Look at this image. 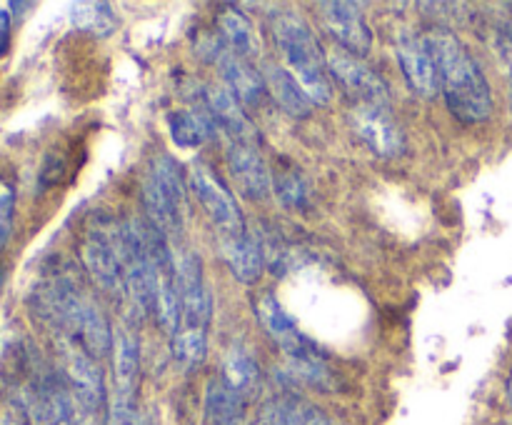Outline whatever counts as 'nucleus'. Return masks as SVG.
Masks as SVG:
<instances>
[{"instance_id":"nucleus-1","label":"nucleus","mask_w":512,"mask_h":425,"mask_svg":"<svg viewBox=\"0 0 512 425\" xmlns=\"http://www.w3.org/2000/svg\"><path fill=\"white\" fill-rule=\"evenodd\" d=\"M33 308L60 338L78 343L90 358H103L113 348V330L98 305L65 275H50L33 290Z\"/></svg>"},{"instance_id":"nucleus-2","label":"nucleus","mask_w":512,"mask_h":425,"mask_svg":"<svg viewBox=\"0 0 512 425\" xmlns=\"http://www.w3.org/2000/svg\"><path fill=\"white\" fill-rule=\"evenodd\" d=\"M438 70L440 93L450 113L463 123H483L493 113V93L478 60L465 43L448 30H430L423 35Z\"/></svg>"},{"instance_id":"nucleus-3","label":"nucleus","mask_w":512,"mask_h":425,"mask_svg":"<svg viewBox=\"0 0 512 425\" xmlns=\"http://www.w3.org/2000/svg\"><path fill=\"white\" fill-rule=\"evenodd\" d=\"M273 40L280 50L285 68L290 70L303 93L313 105H325L333 98V85L325 75V58L320 53V45L315 40L313 28L308 20L293 10H280L270 20Z\"/></svg>"},{"instance_id":"nucleus-4","label":"nucleus","mask_w":512,"mask_h":425,"mask_svg":"<svg viewBox=\"0 0 512 425\" xmlns=\"http://www.w3.org/2000/svg\"><path fill=\"white\" fill-rule=\"evenodd\" d=\"M143 203L148 220L170 240L178 243L185 225V190L173 158L160 155L153 160L143 183Z\"/></svg>"},{"instance_id":"nucleus-5","label":"nucleus","mask_w":512,"mask_h":425,"mask_svg":"<svg viewBox=\"0 0 512 425\" xmlns=\"http://www.w3.org/2000/svg\"><path fill=\"white\" fill-rule=\"evenodd\" d=\"M80 258L90 278L105 293L123 290V223L95 218L80 245Z\"/></svg>"},{"instance_id":"nucleus-6","label":"nucleus","mask_w":512,"mask_h":425,"mask_svg":"<svg viewBox=\"0 0 512 425\" xmlns=\"http://www.w3.org/2000/svg\"><path fill=\"white\" fill-rule=\"evenodd\" d=\"M198 50L205 60H210V63L223 73L225 85L233 90V95L240 103L248 105V108H258V105L263 103V95L265 90H268L265 88L263 75L253 68L250 60H245L243 55L235 53L220 35L218 38L203 40Z\"/></svg>"},{"instance_id":"nucleus-7","label":"nucleus","mask_w":512,"mask_h":425,"mask_svg":"<svg viewBox=\"0 0 512 425\" xmlns=\"http://www.w3.org/2000/svg\"><path fill=\"white\" fill-rule=\"evenodd\" d=\"M325 65L333 73V78L343 85V90L353 95L355 103L390 108V93L385 80L370 65H365L358 55L348 53V50H333V53L325 55Z\"/></svg>"},{"instance_id":"nucleus-8","label":"nucleus","mask_w":512,"mask_h":425,"mask_svg":"<svg viewBox=\"0 0 512 425\" xmlns=\"http://www.w3.org/2000/svg\"><path fill=\"white\" fill-rule=\"evenodd\" d=\"M188 183L190 190L195 193V198L200 200V205H203L205 213H208V218L215 223V228L223 230V235L243 233L245 225L238 203H235L233 195L228 193V188L215 178L213 170L205 168L203 163H193L190 165Z\"/></svg>"},{"instance_id":"nucleus-9","label":"nucleus","mask_w":512,"mask_h":425,"mask_svg":"<svg viewBox=\"0 0 512 425\" xmlns=\"http://www.w3.org/2000/svg\"><path fill=\"white\" fill-rule=\"evenodd\" d=\"M350 125L355 135L380 158H395L405 150L403 130L385 105L355 103L350 108Z\"/></svg>"},{"instance_id":"nucleus-10","label":"nucleus","mask_w":512,"mask_h":425,"mask_svg":"<svg viewBox=\"0 0 512 425\" xmlns=\"http://www.w3.org/2000/svg\"><path fill=\"white\" fill-rule=\"evenodd\" d=\"M395 55L400 60L405 80L410 88L423 98H435L440 90L438 70H435V60L430 55L428 43L423 35H415L410 30H403L395 38Z\"/></svg>"},{"instance_id":"nucleus-11","label":"nucleus","mask_w":512,"mask_h":425,"mask_svg":"<svg viewBox=\"0 0 512 425\" xmlns=\"http://www.w3.org/2000/svg\"><path fill=\"white\" fill-rule=\"evenodd\" d=\"M320 15H323L325 28L343 45V50L358 55V58L368 55L370 45H373V33H370L368 23H365L360 5L345 3V0L320 3Z\"/></svg>"},{"instance_id":"nucleus-12","label":"nucleus","mask_w":512,"mask_h":425,"mask_svg":"<svg viewBox=\"0 0 512 425\" xmlns=\"http://www.w3.org/2000/svg\"><path fill=\"white\" fill-rule=\"evenodd\" d=\"M203 105L208 108L213 123L218 125L220 130H225L228 135H233L235 143L253 145L255 140H258V130L250 123L243 105H240V100L235 98L233 90H230L228 85H205Z\"/></svg>"},{"instance_id":"nucleus-13","label":"nucleus","mask_w":512,"mask_h":425,"mask_svg":"<svg viewBox=\"0 0 512 425\" xmlns=\"http://www.w3.org/2000/svg\"><path fill=\"white\" fill-rule=\"evenodd\" d=\"M228 170L235 178L238 188L243 190L248 198L265 200L273 193V175L265 165L263 155L255 150V145L248 143H230L228 145Z\"/></svg>"},{"instance_id":"nucleus-14","label":"nucleus","mask_w":512,"mask_h":425,"mask_svg":"<svg viewBox=\"0 0 512 425\" xmlns=\"http://www.w3.org/2000/svg\"><path fill=\"white\" fill-rule=\"evenodd\" d=\"M283 353L285 360H288V373L295 380L320 390H330L335 385V375L330 370L328 360H325V355L305 335H300L298 340L285 345Z\"/></svg>"},{"instance_id":"nucleus-15","label":"nucleus","mask_w":512,"mask_h":425,"mask_svg":"<svg viewBox=\"0 0 512 425\" xmlns=\"http://www.w3.org/2000/svg\"><path fill=\"white\" fill-rule=\"evenodd\" d=\"M113 383L108 390L123 395H135L140 373V340L130 328L120 325L113 330Z\"/></svg>"},{"instance_id":"nucleus-16","label":"nucleus","mask_w":512,"mask_h":425,"mask_svg":"<svg viewBox=\"0 0 512 425\" xmlns=\"http://www.w3.org/2000/svg\"><path fill=\"white\" fill-rule=\"evenodd\" d=\"M220 248H223V260L235 280L250 285L260 278L265 265V253L258 245V240H255L248 230L235 235H223Z\"/></svg>"},{"instance_id":"nucleus-17","label":"nucleus","mask_w":512,"mask_h":425,"mask_svg":"<svg viewBox=\"0 0 512 425\" xmlns=\"http://www.w3.org/2000/svg\"><path fill=\"white\" fill-rule=\"evenodd\" d=\"M208 425H248V398L235 393L223 378H213L205 390Z\"/></svg>"},{"instance_id":"nucleus-18","label":"nucleus","mask_w":512,"mask_h":425,"mask_svg":"<svg viewBox=\"0 0 512 425\" xmlns=\"http://www.w3.org/2000/svg\"><path fill=\"white\" fill-rule=\"evenodd\" d=\"M263 80L268 93L273 95L275 103L285 110L293 118H308L313 103L308 100V95L303 93V88L298 85V80L290 75V70L285 65L268 63L263 68Z\"/></svg>"},{"instance_id":"nucleus-19","label":"nucleus","mask_w":512,"mask_h":425,"mask_svg":"<svg viewBox=\"0 0 512 425\" xmlns=\"http://www.w3.org/2000/svg\"><path fill=\"white\" fill-rule=\"evenodd\" d=\"M170 138L178 148H200L215 135L218 125L210 118L208 108L203 103L190 110H173L168 115Z\"/></svg>"},{"instance_id":"nucleus-20","label":"nucleus","mask_w":512,"mask_h":425,"mask_svg":"<svg viewBox=\"0 0 512 425\" xmlns=\"http://www.w3.org/2000/svg\"><path fill=\"white\" fill-rule=\"evenodd\" d=\"M263 423L265 425H338L328 413H325V410H320L318 405L308 403V400L303 398H295V395L275 398L273 403L265 408Z\"/></svg>"},{"instance_id":"nucleus-21","label":"nucleus","mask_w":512,"mask_h":425,"mask_svg":"<svg viewBox=\"0 0 512 425\" xmlns=\"http://www.w3.org/2000/svg\"><path fill=\"white\" fill-rule=\"evenodd\" d=\"M218 28H220V38H223L235 53L243 55L245 60L260 58V53H263L260 35L255 33L250 20L245 18L240 10H225V13H220Z\"/></svg>"},{"instance_id":"nucleus-22","label":"nucleus","mask_w":512,"mask_h":425,"mask_svg":"<svg viewBox=\"0 0 512 425\" xmlns=\"http://www.w3.org/2000/svg\"><path fill=\"white\" fill-rule=\"evenodd\" d=\"M220 378H223L235 393H240L243 398L250 400V395L255 393V388H258L260 383V368L258 363H255L253 355H250L243 345H233V348L228 350V355H225L223 375H220Z\"/></svg>"},{"instance_id":"nucleus-23","label":"nucleus","mask_w":512,"mask_h":425,"mask_svg":"<svg viewBox=\"0 0 512 425\" xmlns=\"http://www.w3.org/2000/svg\"><path fill=\"white\" fill-rule=\"evenodd\" d=\"M255 313H258L263 328L273 335L275 343H278L280 348L288 343H293V340H298L300 335H303L300 333L298 325H295V320L285 313L283 305H280L270 293H265L263 298L258 300V305H255Z\"/></svg>"},{"instance_id":"nucleus-24","label":"nucleus","mask_w":512,"mask_h":425,"mask_svg":"<svg viewBox=\"0 0 512 425\" xmlns=\"http://www.w3.org/2000/svg\"><path fill=\"white\" fill-rule=\"evenodd\" d=\"M70 20L78 30H85L90 35H105L113 33L118 28V18L113 15L108 3H78L70 8Z\"/></svg>"},{"instance_id":"nucleus-25","label":"nucleus","mask_w":512,"mask_h":425,"mask_svg":"<svg viewBox=\"0 0 512 425\" xmlns=\"http://www.w3.org/2000/svg\"><path fill=\"white\" fill-rule=\"evenodd\" d=\"M173 355L183 368H198V365H203L205 355H208V335H205V328L183 325L173 335Z\"/></svg>"},{"instance_id":"nucleus-26","label":"nucleus","mask_w":512,"mask_h":425,"mask_svg":"<svg viewBox=\"0 0 512 425\" xmlns=\"http://www.w3.org/2000/svg\"><path fill=\"white\" fill-rule=\"evenodd\" d=\"M275 188H278V198L285 208L305 210L310 205V188L298 170H288V173L280 175Z\"/></svg>"},{"instance_id":"nucleus-27","label":"nucleus","mask_w":512,"mask_h":425,"mask_svg":"<svg viewBox=\"0 0 512 425\" xmlns=\"http://www.w3.org/2000/svg\"><path fill=\"white\" fill-rule=\"evenodd\" d=\"M13 213H15V190L13 185L0 180V250L10 240L13 233Z\"/></svg>"},{"instance_id":"nucleus-28","label":"nucleus","mask_w":512,"mask_h":425,"mask_svg":"<svg viewBox=\"0 0 512 425\" xmlns=\"http://www.w3.org/2000/svg\"><path fill=\"white\" fill-rule=\"evenodd\" d=\"M498 53H500V60H503V65H505V78H508L510 110H512V38H508V35H500L498 38Z\"/></svg>"},{"instance_id":"nucleus-29","label":"nucleus","mask_w":512,"mask_h":425,"mask_svg":"<svg viewBox=\"0 0 512 425\" xmlns=\"http://www.w3.org/2000/svg\"><path fill=\"white\" fill-rule=\"evenodd\" d=\"M10 23H13L10 10L0 8V58H3L10 48Z\"/></svg>"},{"instance_id":"nucleus-30","label":"nucleus","mask_w":512,"mask_h":425,"mask_svg":"<svg viewBox=\"0 0 512 425\" xmlns=\"http://www.w3.org/2000/svg\"><path fill=\"white\" fill-rule=\"evenodd\" d=\"M0 425H28L20 408H0Z\"/></svg>"},{"instance_id":"nucleus-31","label":"nucleus","mask_w":512,"mask_h":425,"mask_svg":"<svg viewBox=\"0 0 512 425\" xmlns=\"http://www.w3.org/2000/svg\"><path fill=\"white\" fill-rule=\"evenodd\" d=\"M508 398H510V403H512V375H510V380H508Z\"/></svg>"},{"instance_id":"nucleus-32","label":"nucleus","mask_w":512,"mask_h":425,"mask_svg":"<svg viewBox=\"0 0 512 425\" xmlns=\"http://www.w3.org/2000/svg\"><path fill=\"white\" fill-rule=\"evenodd\" d=\"M508 38H512V28H510V33H508Z\"/></svg>"}]
</instances>
